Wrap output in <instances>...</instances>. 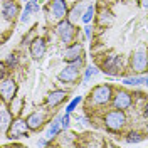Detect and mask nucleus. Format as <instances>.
Returning a JSON list of instances; mask_svg holds the SVG:
<instances>
[{"mask_svg": "<svg viewBox=\"0 0 148 148\" xmlns=\"http://www.w3.org/2000/svg\"><path fill=\"white\" fill-rule=\"evenodd\" d=\"M141 140H143V136H141L140 133H136V131H131L128 136H126V141H128V143H138Z\"/></svg>", "mask_w": 148, "mask_h": 148, "instance_id": "22", "label": "nucleus"}, {"mask_svg": "<svg viewBox=\"0 0 148 148\" xmlns=\"http://www.w3.org/2000/svg\"><path fill=\"white\" fill-rule=\"evenodd\" d=\"M104 123H106V126H108L110 130H113V131H118V130H121L123 126H125V123H126V116H125L123 110L111 111V113H108V114H106V120H104Z\"/></svg>", "mask_w": 148, "mask_h": 148, "instance_id": "3", "label": "nucleus"}, {"mask_svg": "<svg viewBox=\"0 0 148 148\" xmlns=\"http://www.w3.org/2000/svg\"><path fill=\"white\" fill-rule=\"evenodd\" d=\"M0 118H2V125H0V128H2V133H7V130L10 128V125H12V114L9 113V110L5 108V106H2V111H0Z\"/></svg>", "mask_w": 148, "mask_h": 148, "instance_id": "16", "label": "nucleus"}, {"mask_svg": "<svg viewBox=\"0 0 148 148\" xmlns=\"http://www.w3.org/2000/svg\"><path fill=\"white\" fill-rule=\"evenodd\" d=\"M27 121L24 120H17L10 125V130H9V136L10 138H20V136H27Z\"/></svg>", "mask_w": 148, "mask_h": 148, "instance_id": "7", "label": "nucleus"}, {"mask_svg": "<svg viewBox=\"0 0 148 148\" xmlns=\"http://www.w3.org/2000/svg\"><path fill=\"white\" fill-rule=\"evenodd\" d=\"M84 32H86V36H88V37H91V27H89V25H86V27H84Z\"/></svg>", "mask_w": 148, "mask_h": 148, "instance_id": "27", "label": "nucleus"}, {"mask_svg": "<svg viewBox=\"0 0 148 148\" xmlns=\"http://www.w3.org/2000/svg\"><path fill=\"white\" fill-rule=\"evenodd\" d=\"M140 3H141L143 9H148V0H140Z\"/></svg>", "mask_w": 148, "mask_h": 148, "instance_id": "28", "label": "nucleus"}, {"mask_svg": "<svg viewBox=\"0 0 148 148\" xmlns=\"http://www.w3.org/2000/svg\"><path fill=\"white\" fill-rule=\"evenodd\" d=\"M145 116L148 118V104H147V108H145Z\"/></svg>", "mask_w": 148, "mask_h": 148, "instance_id": "30", "label": "nucleus"}, {"mask_svg": "<svg viewBox=\"0 0 148 148\" xmlns=\"http://www.w3.org/2000/svg\"><path fill=\"white\" fill-rule=\"evenodd\" d=\"M114 108L116 110H126L131 104V96L126 91H118V94L114 96Z\"/></svg>", "mask_w": 148, "mask_h": 148, "instance_id": "11", "label": "nucleus"}, {"mask_svg": "<svg viewBox=\"0 0 148 148\" xmlns=\"http://www.w3.org/2000/svg\"><path fill=\"white\" fill-rule=\"evenodd\" d=\"M92 101L96 104H106L111 99V88L108 84H101V86H96L91 92Z\"/></svg>", "mask_w": 148, "mask_h": 148, "instance_id": "5", "label": "nucleus"}, {"mask_svg": "<svg viewBox=\"0 0 148 148\" xmlns=\"http://www.w3.org/2000/svg\"><path fill=\"white\" fill-rule=\"evenodd\" d=\"M17 91V84L14 83V79H3L0 84V94H2V99L3 103H10L15 96Z\"/></svg>", "mask_w": 148, "mask_h": 148, "instance_id": "6", "label": "nucleus"}, {"mask_svg": "<svg viewBox=\"0 0 148 148\" xmlns=\"http://www.w3.org/2000/svg\"><path fill=\"white\" fill-rule=\"evenodd\" d=\"M25 2H29V0H25Z\"/></svg>", "mask_w": 148, "mask_h": 148, "instance_id": "31", "label": "nucleus"}, {"mask_svg": "<svg viewBox=\"0 0 148 148\" xmlns=\"http://www.w3.org/2000/svg\"><path fill=\"white\" fill-rule=\"evenodd\" d=\"M125 84H130V86H138V84H147L148 86V77L147 76H135V77H126Z\"/></svg>", "mask_w": 148, "mask_h": 148, "instance_id": "19", "label": "nucleus"}, {"mask_svg": "<svg viewBox=\"0 0 148 148\" xmlns=\"http://www.w3.org/2000/svg\"><path fill=\"white\" fill-rule=\"evenodd\" d=\"M66 12H67V5H66L64 0H54L52 2V17L54 18L61 20L66 15Z\"/></svg>", "mask_w": 148, "mask_h": 148, "instance_id": "13", "label": "nucleus"}, {"mask_svg": "<svg viewBox=\"0 0 148 148\" xmlns=\"http://www.w3.org/2000/svg\"><path fill=\"white\" fill-rule=\"evenodd\" d=\"M25 121H27V125H29V128H30V130L40 128V125L44 123V113H39V111H36V113L29 114Z\"/></svg>", "mask_w": 148, "mask_h": 148, "instance_id": "14", "label": "nucleus"}, {"mask_svg": "<svg viewBox=\"0 0 148 148\" xmlns=\"http://www.w3.org/2000/svg\"><path fill=\"white\" fill-rule=\"evenodd\" d=\"M44 145H47V141L46 140H40V141H39V147H44Z\"/></svg>", "mask_w": 148, "mask_h": 148, "instance_id": "29", "label": "nucleus"}, {"mask_svg": "<svg viewBox=\"0 0 148 148\" xmlns=\"http://www.w3.org/2000/svg\"><path fill=\"white\" fill-rule=\"evenodd\" d=\"M81 64H83L81 57L76 59V61H73L71 64L66 66L64 69L57 74V79H59L61 83H76L77 77H79V67H81Z\"/></svg>", "mask_w": 148, "mask_h": 148, "instance_id": "1", "label": "nucleus"}, {"mask_svg": "<svg viewBox=\"0 0 148 148\" xmlns=\"http://www.w3.org/2000/svg\"><path fill=\"white\" fill-rule=\"evenodd\" d=\"M18 14V5L15 0H3L2 2V15L5 20H14Z\"/></svg>", "mask_w": 148, "mask_h": 148, "instance_id": "8", "label": "nucleus"}, {"mask_svg": "<svg viewBox=\"0 0 148 148\" xmlns=\"http://www.w3.org/2000/svg\"><path fill=\"white\" fill-rule=\"evenodd\" d=\"M44 54H46V42H44V39H34L30 42V56L34 59H40Z\"/></svg>", "mask_w": 148, "mask_h": 148, "instance_id": "10", "label": "nucleus"}, {"mask_svg": "<svg viewBox=\"0 0 148 148\" xmlns=\"http://www.w3.org/2000/svg\"><path fill=\"white\" fill-rule=\"evenodd\" d=\"M121 69V56H111L104 62V73L106 74H116Z\"/></svg>", "mask_w": 148, "mask_h": 148, "instance_id": "9", "label": "nucleus"}, {"mask_svg": "<svg viewBox=\"0 0 148 148\" xmlns=\"http://www.w3.org/2000/svg\"><path fill=\"white\" fill-rule=\"evenodd\" d=\"M34 12H39V3H37V0H29L27 3H25V10H24V14H22L20 20H22L24 24L29 22L30 14H34Z\"/></svg>", "mask_w": 148, "mask_h": 148, "instance_id": "15", "label": "nucleus"}, {"mask_svg": "<svg viewBox=\"0 0 148 148\" xmlns=\"http://www.w3.org/2000/svg\"><path fill=\"white\" fill-rule=\"evenodd\" d=\"M92 15H94V5H89V7H88V10L83 14L81 20H83L84 24H89V22H91V18H92Z\"/></svg>", "mask_w": 148, "mask_h": 148, "instance_id": "21", "label": "nucleus"}, {"mask_svg": "<svg viewBox=\"0 0 148 148\" xmlns=\"http://www.w3.org/2000/svg\"><path fill=\"white\" fill-rule=\"evenodd\" d=\"M79 103H81V96H76V98H74L73 101L69 103V106L66 108V113H69V114H71V113L74 111V108H76V106H77Z\"/></svg>", "mask_w": 148, "mask_h": 148, "instance_id": "23", "label": "nucleus"}, {"mask_svg": "<svg viewBox=\"0 0 148 148\" xmlns=\"http://www.w3.org/2000/svg\"><path fill=\"white\" fill-rule=\"evenodd\" d=\"M66 99V91H52L47 96V106H57L61 101Z\"/></svg>", "mask_w": 148, "mask_h": 148, "instance_id": "17", "label": "nucleus"}, {"mask_svg": "<svg viewBox=\"0 0 148 148\" xmlns=\"http://www.w3.org/2000/svg\"><path fill=\"white\" fill-rule=\"evenodd\" d=\"M15 62H17V59H15V56H10V57H9V64H10V66H14Z\"/></svg>", "mask_w": 148, "mask_h": 148, "instance_id": "26", "label": "nucleus"}, {"mask_svg": "<svg viewBox=\"0 0 148 148\" xmlns=\"http://www.w3.org/2000/svg\"><path fill=\"white\" fill-rule=\"evenodd\" d=\"M81 52H83V47H81V44H73L71 47H67L64 52V61H67V62H73V61H76V59H79L81 57Z\"/></svg>", "mask_w": 148, "mask_h": 148, "instance_id": "12", "label": "nucleus"}, {"mask_svg": "<svg viewBox=\"0 0 148 148\" xmlns=\"http://www.w3.org/2000/svg\"><path fill=\"white\" fill-rule=\"evenodd\" d=\"M148 67V52L145 47H138L131 57V69L136 73H143Z\"/></svg>", "mask_w": 148, "mask_h": 148, "instance_id": "2", "label": "nucleus"}, {"mask_svg": "<svg viewBox=\"0 0 148 148\" xmlns=\"http://www.w3.org/2000/svg\"><path fill=\"white\" fill-rule=\"evenodd\" d=\"M84 12H83V3H77L76 7H74V10L69 14V20L71 22H77L79 20V15H83Z\"/></svg>", "mask_w": 148, "mask_h": 148, "instance_id": "20", "label": "nucleus"}, {"mask_svg": "<svg viewBox=\"0 0 148 148\" xmlns=\"http://www.w3.org/2000/svg\"><path fill=\"white\" fill-rule=\"evenodd\" d=\"M96 73H98V69H96L94 66H89V67L86 69V74H84V81L88 83V81L91 79V76H94V74H96Z\"/></svg>", "mask_w": 148, "mask_h": 148, "instance_id": "24", "label": "nucleus"}, {"mask_svg": "<svg viewBox=\"0 0 148 148\" xmlns=\"http://www.w3.org/2000/svg\"><path fill=\"white\" fill-rule=\"evenodd\" d=\"M62 128V116L61 118H56L52 123H51V126H49V130H47V138H54L56 135L59 133V130Z\"/></svg>", "mask_w": 148, "mask_h": 148, "instance_id": "18", "label": "nucleus"}, {"mask_svg": "<svg viewBox=\"0 0 148 148\" xmlns=\"http://www.w3.org/2000/svg\"><path fill=\"white\" fill-rule=\"evenodd\" d=\"M69 121H71L69 113H66L64 116H62V128H69Z\"/></svg>", "mask_w": 148, "mask_h": 148, "instance_id": "25", "label": "nucleus"}, {"mask_svg": "<svg viewBox=\"0 0 148 148\" xmlns=\"http://www.w3.org/2000/svg\"><path fill=\"white\" fill-rule=\"evenodd\" d=\"M56 32H57V36H59V39H61L62 42L69 44L74 39L73 22H71V20H61V22L57 24V27H56Z\"/></svg>", "mask_w": 148, "mask_h": 148, "instance_id": "4", "label": "nucleus"}]
</instances>
